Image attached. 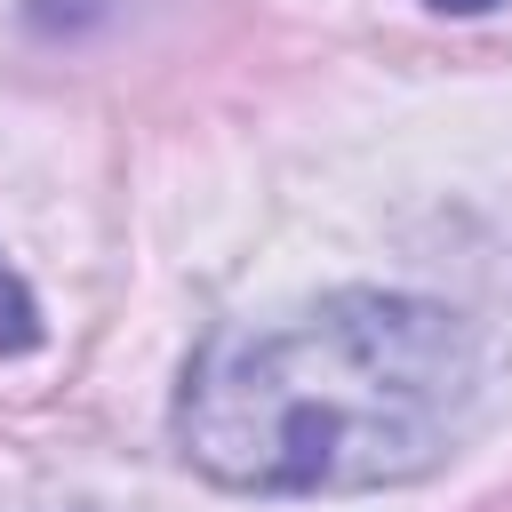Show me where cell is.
Here are the masks:
<instances>
[{"label": "cell", "instance_id": "2", "mask_svg": "<svg viewBox=\"0 0 512 512\" xmlns=\"http://www.w3.org/2000/svg\"><path fill=\"white\" fill-rule=\"evenodd\" d=\"M40 344V304H32V288L16 280V264L0 256V360H16V352H32Z\"/></svg>", "mask_w": 512, "mask_h": 512}, {"label": "cell", "instance_id": "1", "mask_svg": "<svg viewBox=\"0 0 512 512\" xmlns=\"http://www.w3.org/2000/svg\"><path fill=\"white\" fill-rule=\"evenodd\" d=\"M480 360L448 304L344 288L272 328H216L176 392V448L240 496L424 480L472 424Z\"/></svg>", "mask_w": 512, "mask_h": 512}, {"label": "cell", "instance_id": "3", "mask_svg": "<svg viewBox=\"0 0 512 512\" xmlns=\"http://www.w3.org/2000/svg\"><path fill=\"white\" fill-rule=\"evenodd\" d=\"M440 16H480V8H496V0H432Z\"/></svg>", "mask_w": 512, "mask_h": 512}]
</instances>
